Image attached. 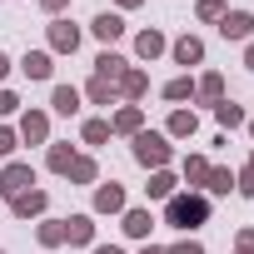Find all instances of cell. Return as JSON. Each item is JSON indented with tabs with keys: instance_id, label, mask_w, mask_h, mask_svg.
Here are the masks:
<instances>
[{
	"instance_id": "1",
	"label": "cell",
	"mask_w": 254,
	"mask_h": 254,
	"mask_svg": "<svg viewBox=\"0 0 254 254\" xmlns=\"http://www.w3.org/2000/svg\"><path fill=\"white\" fill-rule=\"evenodd\" d=\"M209 219V194H194V190H185V194H170L165 199V224L170 229H199Z\"/></svg>"
},
{
	"instance_id": "2",
	"label": "cell",
	"mask_w": 254,
	"mask_h": 254,
	"mask_svg": "<svg viewBox=\"0 0 254 254\" xmlns=\"http://www.w3.org/2000/svg\"><path fill=\"white\" fill-rule=\"evenodd\" d=\"M170 135H155V130H140L135 135V160L145 165V170H165L170 165Z\"/></svg>"
},
{
	"instance_id": "3",
	"label": "cell",
	"mask_w": 254,
	"mask_h": 254,
	"mask_svg": "<svg viewBox=\"0 0 254 254\" xmlns=\"http://www.w3.org/2000/svg\"><path fill=\"white\" fill-rule=\"evenodd\" d=\"M30 185H35V170H30L25 160H15V165H5V170H0V194H5V199L25 194Z\"/></svg>"
},
{
	"instance_id": "4",
	"label": "cell",
	"mask_w": 254,
	"mask_h": 254,
	"mask_svg": "<svg viewBox=\"0 0 254 254\" xmlns=\"http://www.w3.org/2000/svg\"><path fill=\"white\" fill-rule=\"evenodd\" d=\"M15 135H20L25 145H45V140H50V115H45V110H25Z\"/></svg>"
},
{
	"instance_id": "5",
	"label": "cell",
	"mask_w": 254,
	"mask_h": 254,
	"mask_svg": "<svg viewBox=\"0 0 254 254\" xmlns=\"http://www.w3.org/2000/svg\"><path fill=\"white\" fill-rule=\"evenodd\" d=\"M219 35L224 40H249L254 35V15L249 10H224L219 15Z\"/></svg>"
},
{
	"instance_id": "6",
	"label": "cell",
	"mask_w": 254,
	"mask_h": 254,
	"mask_svg": "<svg viewBox=\"0 0 254 254\" xmlns=\"http://www.w3.org/2000/svg\"><path fill=\"white\" fill-rule=\"evenodd\" d=\"M50 50L55 55H75L80 50V30L70 20H50Z\"/></svg>"
},
{
	"instance_id": "7",
	"label": "cell",
	"mask_w": 254,
	"mask_h": 254,
	"mask_svg": "<svg viewBox=\"0 0 254 254\" xmlns=\"http://www.w3.org/2000/svg\"><path fill=\"white\" fill-rule=\"evenodd\" d=\"M90 30H95V40H105V45H115V40L125 35V20H120L115 10H100V15L90 20Z\"/></svg>"
},
{
	"instance_id": "8",
	"label": "cell",
	"mask_w": 254,
	"mask_h": 254,
	"mask_svg": "<svg viewBox=\"0 0 254 254\" xmlns=\"http://www.w3.org/2000/svg\"><path fill=\"white\" fill-rule=\"evenodd\" d=\"M170 55H175V65H199V60H204V40H199V35H180V40L170 45Z\"/></svg>"
},
{
	"instance_id": "9",
	"label": "cell",
	"mask_w": 254,
	"mask_h": 254,
	"mask_svg": "<svg viewBox=\"0 0 254 254\" xmlns=\"http://www.w3.org/2000/svg\"><path fill=\"white\" fill-rule=\"evenodd\" d=\"M95 214H125V190H120L115 180L95 190Z\"/></svg>"
},
{
	"instance_id": "10",
	"label": "cell",
	"mask_w": 254,
	"mask_h": 254,
	"mask_svg": "<svg viewBox=\"0 0 254 254\" xmlns=\"http://www.w3.org/2000/svg\"><path fill=\"white\" fill-rule=\"evenodd\" d=\"M45 204H50V194H45V190H25V194H15V199H10L15 219H30V214H45Z\"/></svg>"
},
{
	"instance_id": "11",
	"label": "cell",
	"mask_w": 254,
	"mask_h": 254,
	"mask_svg": "<svg viewBox=\"0 0 254 254\" xmlns=\"http://www.w3.org/2000/svg\"><path fill=\"white\" fill-rule=\"evenodd\" d=\"M145 90H150V75H145V70H135V65L115 80V95H125V100H140Z\"/></svg>"
},
{
	"instance_id": "12",
	"label": "cell",
	"mask_w": 254,
	"mask_h": 254,
	"mask_svg": "<svg viewBox=\"0 0 254 254\" xmlns=\"http://www.w3.org/2000/svg\"><path fill=\"white\" fill-rule=\"evenodd\" d=\"M140 125H145V110H140V105H125V110L110 120V135H140Z\"/></svg>"
},
{
	"instance_id": "13",
	"label": "cell",
	"mask_w": 254,
	"mask_h": 254,
	"mask_svg": "<svg viewBox=\"0 0 254 254\" xmlns=\"http://www.w3.org/2000/svg\"><path fill=\"white\" fill-rule=\"evenodd\" d=\"M20 70H25V80H50V70H55V60H50V50H25V60H20Z\"/></svg>"
},
{
	"instance_id": "14",
	"label": "cell",
	"mask_w": 254,
	"mask_h": 254,
	"mask_svg": "<svg viewBox=\"0 0 254 254\" xmlns=\"http://www.w3.org/2000/svg\"><path fill=\"white\" fill-rule=\"evenodd\" d=\"M65 244H95V219L90 214H70L65 219Z\"/></svg>"
},
{
	"instance_id": "15",
	"label": "cell",
	"mask_w": 254,
	"mask_h": 254,
	"mask_svg": "<svg viewBox=\"0 0 254 254\" xmlns=\"http://www.w3.org/2000/svg\"><path fill=\"white\" fill-rule=\"evenodd\" d=\"M125 70H130V60H125V55H115V50H105V55L95 60V75H100V80H110V85H115Z\"/></svg>"
},
{
	"instance_id": "16",
	"label": "cell",
	"mask_w": 254,
	"mask_h": 254,
	"mask_svg": "<svg viewBox=\"0 0 254 254\" xmlns=\"http://www.w3.org/2000/svg\"><path fill=\"white\" fill-rule=\"evenodd\" d=\"M50 110H55V115H80V90H75V85H55Z\"/></svg>"
},
{
	"instance_id": "17",
	"label": "cell",
	"mask_w": 254,
	"mask_h": 254,
	"mask_svg": "<svg viewBox=\"0 0 254 254\" xmlns=\"http://www.w3.org/2000/svg\"><path fill=\"white\" fill-rule=\"evenodd\" d=\"M150 229H155L150 209H125V234L130 239H150Z\"/></svg>"
},
{
	"instance_id": "18",
	"label": "cell",
	"mask_w": 254,
	"mask_h": 254,
	"mask_svg": "<svg viewBox=\"0 0 254 254\" xmlns=\"http://www.w3.org/2000/svg\"><path fill=\"white\" fill-rule=\"evenodd\" d=\"M135 55H140V60L165 55V35H160V30H140V35H135Z\"/></svg>"
},
{
	"instance_id": "19",
	"label": "cell",
	"mask_w": 254,
	"mask_h": 254,
	"mask_svg": "<svg viewBox=\"0 0 254 254\" xmlns=\"http://www.w3.org/2000/svg\"><path fill=\"white\" fill-rule=\"evenodd\" d=\"M194 130H199V115H194V110H175V115H170V135H175V140H190Z\"/></svg>"
},
{
	"instance_id": "20",
	"label": "cell",
	"mask_w": 254,
	"mask_h": 254,
	"mask_svg": "<svg viewBox=\"0 0 254 254\" xmlns=\"http://www.w3.org/2000/svg\"><path fill=\"white\" fill-rule=\"evenodd\" d=\"M214 120H219V125H224V130H239V125H244V120H249V115H244V110H239V105H234V100H229V95H224V100H219V105H214Z\"/></svg>"
},
{
	"instance_id": "21",
	"label": "cell",
	"mask_w": 254,
	"mask_h": 254,
	"mask_svg": "<svg viewBox=\"0 0 254 254\" xmlns=\"http://www.w3.org/2000/svg\"><path fill=\"white\" fill-rule=\"evenodd\" d=\"M194 95L209 100V105H219V100H224V75H204V80H194Z\"/></svg>"
},
{
	"instance_id": "22",
	"label": "cell",
	"mask_w": 254,
	"mask_h": 254,
	"mask_svg": "<svg viewBox=\"0 0 254 254\" xmlns=\"http://www.w3.org/2000/svg\"><path fill=\"white\" fill-rule=\"evenodd\" d=\"M145 194H150V199H170V194H175V175H170V170H155L150 185H145Z\"/></svg>"
},
{
	"instance_id": "23",
	"label": "cell",
	"mask_w": 254,
	"mask_h": 254,
	"mask_svg": "<svg viewBox=\"0 0 254 254\" xmlns=\"http://www.w3.org/2000/svg\"><path fill=\"white\" fill-rule=\"evenodd\" d=\"M95 175H100V165H95L90 155H75V165H70V180H75V185H95Z\"/></svg>"
},
{
	"instance_id": "24",
	"label": "cell",
	"mask_w": 254,
	"mask_h": 254,
	"mask_svg": "<svg viewBox=\"0 0 254 254\" xmlns=\"http://www.w3.org/2000/svg\"><path fill=\"white\" fill-rule=\"evenodd\" d=\"M35 239H40L45 249H55V244H65V219H45V224L35 229Z\"/></svg>"
},
{
	"instance_id": "25",
	"label": "cell",
	"mask_w": 254,
	"mask_h": 254,
	"mask_svg": "<svg viewBox=\"0 0 254 254\" xmlns=\"http://www.w3.org/2000/svg\"><path fill=\"white\" fill-rule=\"evenodd\" d=\"M165 100H175V105H180V100H194V80H190V75L170 80V85H165Z\"/></svg>"
},
{
	"instance_id": "26",
	"label": "cell",
	"mask_w": 254,
	"mask_h": 254,
	"mask_svg": "<svg viewBox=\"0 0 254 254\" xmlns=\"http://www.w3.org/2000/svg\"><path fill=\"white\" fill-rule=\"evenodd\" d=\"M70 165H75V150L70 145H50V170L55 175H70Z\"/></svg>"
},
{
	"instance_id": "27",
	"label": "cell",
	"mask_w": 254,
	"mask_h": 254,
	"mask_svg": "<svg viewBox=\"0 0 254 254\" xmlns=\"http://www.w3.org/2000/svg\"><path fill=\"white\" fill-rule=\"evenodd\" d=\"M185 180H190V185H204V180H209V160H204V155H190V160H185Z\"/></svg>"
},
{
	"instance_id": "28",
	"label": "cell",
	"mask_w": 254,
	"mask_h": 254,
	"mask_svg": "<svg viewBox=\"0 0 254 254\" xmlns=\"http://www.w3.org/2000/svg\"><path fill=\"white\" fill-rule=\"evenodd\" d=\"M204 190H209V194H229V190H234V175L209 165V180H204Z\"/></svg>"
},
{
	"instance_id": "29",
	"label": "cell",
	"mask_w": 254,
	"mask_h": 254,
	"mask_svg": "<svg viewBox=\"0 0 254 254\" xmlns=\"http://www.w3.org/2000/svg\"><path fill=\"white\" fill-rule=\"evenodd\" d=\"M80 135H85V145H105L110 140V120H85Z\"/></svg>"
},
{
	"instance_id": "30",
	"label": "cell",
	"mask_w": 254,
	"mask_h": 254,
	"mask_svg": "<svg viewBox=\"0 0 254 254\" xmlns=\"http://www.w3.org/2000/svg\"><path fill=\"white\" fill-rule=\"evenodd\" d=\"M85 95H90V100H95V105H110V100H115V85H110V80H100V75H95V80H90V85H85Z\"/></svg>"
},
{
	"instance_id": "31",
	"label": "cell",
	"mask_w": 254,
	"mask_h": 254,
	"mask_svg": "<svg viewBox=\"0 0 254 254\" xmlns=\"http://www.w3.org/2000/svg\"><path fill=\"white\" fill-rule=\"evenodd\" d=\"M234 190H239L244 199H254V170H249V165H244V170L234 175Z\"/></svg>"
},
{
	"instance_id": "32",
	"label": "cell",
	"mask_w": 254,
	"mask_h": 254,
	"mask_svg": "<svg viewBox=\"0 0 254 254\" xmlns=\"http://www.w3.org/2000/svg\"><path fill=\"white\" fill-rule=\"evenodd\" d=\"M224 15V0H199V20H219Z\"/></svg>"
},
{
	"instance_id": "33",
	"label": "cell",
	"mask_w": 254,
	"mask_h": 254,
	"mask_svg": "<svg viewBox=\"0 0 254 254\" xmlns=\"http://www.w3.org/2000/svg\"><path fill=\"white\" fill-rule=\"evenodd\" d=\"M15 140H20L15 130H0V160H10V155H15Z\"/></svg>"
},
{
	"instance_id": "34",
	"label": "cell",
	"mask_w": 254,
	"mask_h": 254,
	"mask_svg": "<svg viewBox=\"0 0 254 254\" xmlns=\"http://www.w3.org/2000/svg\"><path fill=\"white\" fill-rule=\"evenodd\" d=\"M170 254H204V244H199V239H180Z\"/></svg>"
},
{
	"instance_id": "35",
	"label": "cell",
	"mask_w": 254,
	"mask_h": 254,
	"mask_svg": "<svg viewBox=\"0 0 254 254\" xmlns=\"http://www.w3.org/2000/svg\"><path fill=\"white\" fill-rule=\"evenodd\" d=\"M65 5H70V0H40V10H45V15H55V20H60V10H65Z\"/></svg>"
},
{
	"instance_id": "36",
	"label": "cell",
	"mask_w": 254,
	"mask_h": 254,
	"mask_svg": "<svg viewBox=\"0 0 254 254\" xmlns=\"http://www.w3.org/2000/svg\"><path fill=\"white\" fill-rule=\"evenodd\" d=\"M15 105H20V100H15L10 90H0V115H15Z\"/></svg>"
},
{
	"instance_id": "37",
	"label": "cell",
	"mask_w": 254,
	"mask_h": 254,
	"mask_svg": "<svg viewBox=\"0 0 254 254\" xmlns=\"http://www.w3.org/2000/svg\"><path fill=\"white\" fill-rule=\"evenodd\" d=\"M239 249H244V254H254V229H239Z\"/></svg>"
},
{
	"instance_id": "38",
	"label": "cell",
	"mask_w": 254,
	"mask_h": 254,
	"mask_svg": "<svg viewBox=\"0 0 254 254\" xmlns=\"http://www.w3.org/2000/svg\"><path fill=\"white\" fill-rule=\"evenodd\" d=\"M90 254H125V249H120V244H95Z\"/></svg>"
},
{
	"instance_id": "39",
	"label": "cell",
	"mask_w": 254,
	"mask_h": 254,
	"mask_svg": "<svg viewBox=\"0 0 254 254\" xmlns=\"http://www.w3.org/2000/svg\"><path fill=\"white\" fill-rule=\"evenodd\" d=\"M5 75H10V55H5V50H0V80H5Z\"/></svg>"
},
{
	"instance_id": "40",
	"label": "cell",
	"mask_w": 254,
	"mask_h": 254,
	"mask_svg": "<svg viewBox=\"0 0 254 254\" xmlns=\"http://www.w3.org/2000/svg\"><path fill=\"white\" fill-rule=\"evenodd\" d=\"M140 254H170V249H160V244H145V249H140Z\"/></svg>"
},
{
	"instance_id": "41",
	"label": "cell",
	"mask_w": 254,
	"mask_h": 254,
	"mask_svg": "<svg viewBox=\"0 0 254 254\" xmlns=\"http://www.w3.org/2000/svg\"><path fill=\"white\" fill-rule=\"evenodd\" d=\"M244 70H254V45H249V50H244Z\"/></svg>"
},
{
	"instance_id": "42",
	"label": "cell",
	"mask_w": 254,
	"mask_h": 254,
	"mask_svg": "<svg viewBox=\"0 0 254 254\" xmlns=\"http://www.w3.org/2000/svg\"><path fill=\"white\" fill-rule=\"evenodd\" d=\"M135 5H145V0H120V10H135Z\"/></svg>"
},
{
	"instance_id": "43",
	"label": "cell",
	"mask_w": 254,
	"mask_h": 254,
	"mask_svg": "<svg viewBox=\"0 0 254 254\" xmlns=\"http://www.w3.org/2000/svg\"><path fill=\"white\" fill-rule=\"evenodd\" d=\"M244 125H249V135H254V115H249V120H244Z\"/></svg>"
},
{
	"instance_id": "44",
	"label": "cell",
	"mask_w": 254,
	"mask_h": 254,
	"mask_svg": "<svg viewBox=\"0 0 254 254\" xmlns=\"http://www.w3.org/2000/svg\"><path fill=\"white\" fill-rule=\"evenodd\" d=\"M249 170H254V155H249Z\"/></svg>"
},
{
	"instance_id": "45",
	"label": "cell",
	"mask_w": 254,
	"mask_h": 254,
	"mask_svg": "<svg viewBox=\"0 0 254 254\" xmlns=\"http://www.w3.org/2000/svg\"><path fill=\"white\" fill-rule=\"evenodd\" d=\"M0 254H5V249H0Z\"/></svg>"
},
{
	"instance_id": "46",
	"label": "cell",
	"mask_w": 254,
	"mask_h": 254,
	"mask_svg": "<svg viewBox=\"0 0 254 254\" xmlns=\"http://www.w3.org/2000/svg\"><path fill=\"white\" fill-rule=\"evenodd\" d=\"M239 254H244V249H239Z\"/></svg>"
}]
</instances>
